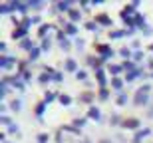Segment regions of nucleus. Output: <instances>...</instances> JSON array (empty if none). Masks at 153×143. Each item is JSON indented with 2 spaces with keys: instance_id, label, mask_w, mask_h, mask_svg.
Wrapping results in <instances>:
<instances>
[{
  "instance_id": "1",
  "label": "nucleus",
  "mask_w": 153,
  "mask_h": 143,
  "mask_svg": "<svg viewBox=\"0 0 153 143\" xmlns=\"http://www.w3.org/2000/svg\"><path fill=\"white\" fill-rule=\"evenodd\" d=\"M145 99H147V88H141L135 95V103H143Z\"/></svg>"
},
{
  "instance_id": "2",
  "label": "nucleus",
  "mask_w": 153,
  "mask_h": 143,
  "mask_svg": "<svg viewBox=\"0 0 153 143\" xmlns=\"http://www.w3.org/2000/svg\"><path fill=\"white\" fill-rule=\"evenodd\" d=\"M137 123H139V121L131 117V119H125V123H123V125H125V127H137Z\"/></svg>"
}]
</instances>
